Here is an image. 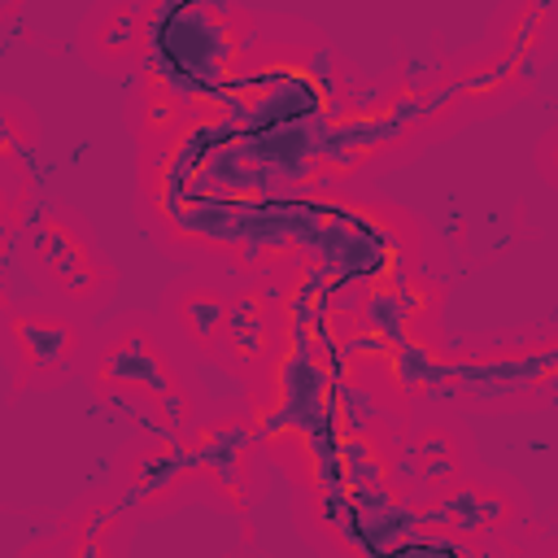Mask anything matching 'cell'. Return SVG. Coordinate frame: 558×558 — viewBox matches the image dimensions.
I'll use <instances>...</instances> for the list:
<instances>
[{
  "instance_id": "6da1fadb",
  "label": "cell",
  "mask_w": 558,
  "mask_h": 558,
  "mask_svg": "<svg viewBox=\"0 0 558 558\" xmlns=\"http://www.w3.org/2000/svg\"><path fill=\"white\" fill-rule=\"evenodd\" d=\"M22 253L44 292H52L70 310H96L113 292V270L92 248V235L65 214H44L39 227H31Z\"/></svg>"
},
{
  "instance_id": "7a4b0ae2",
  "label": "cell",
  "mask_w": 558,
  "mask_h": 558,
  "mask_svg": "<svg viewBox=\"0 0 558 558\" xmlns=\"http://www.w3.org/2000/svg\"><path fill=\"white\" fill-rule=\"evenodd\" d=\"M83 349V336L65 310L52 305H26L9 314V362L31 384L61 379Z\"/></svg>"
},
{
  "instance_id": "3957f363",
  "label": "cell",
  "mask_w": 558,
  "mask_h": 558,
  "mask_svg": "<svg viewBox=\"0 0 558 558\" xmlns=\"http://www.w3.org/2000/svg\"><path fill=\"white\" fill-rule=\"evenodd\" d=\"M96 384L109 392H131V397H148L161 401L170 388H179V379H170V362L161 353V340L148 327H118L109 336V344H100L96 353Z\"/></svg>"
},
{
  "instance_id": "277c9868",
  "label": "cell",
  "mask_w": 558,
  "mask_h": 558,
  "mask_svg": "<svg viewBox=\"0 0 558 558\" xmlns=\"http://www.w3.org/2000/svg\"><path fill=\"white\" fill-rule=\"evenodd\" d=\"M78 48L100 74L131 70L144 52V0H96L78 26Z\"/></svg>"
},
{
  "instance_id": "5b68a950",
  "label": "cell",
  "mask_w": 558,
  "mask_h": 558,
  "mask_svg": "<svg viewBox=\"0 0 558 558\" xmlns=\"http://www.w3.org/2000/svg\"><path fill=\"white\" fill-rule=\"evenodd\" d=\"M170 310H174V323L179 331L196 344V349H214L227 331V318H231V301L218 292V288H183L179 296L170 292Z\"/></svg>"
},
{
  "instance_id": "8992f818",
  "label": "cell",
  "mask_w": 558,
  "mask_h": 558,
  "mask_svg": "<svg viewBox=\"0 0 558 558\" xmlns=\"http://www.w3.org/2000/svg\"><path fill=\"white\" fill-rule=\"evenodd\" d=\"M126 480L144 484V488H140L144 497H170V493L179 488V466H174V458L161 453V449H131V458H126Z\"/></svg>"
},
{
  "instance_id": "52a82bcc",
  "label": "cell",
  "mask_w": 558,
  "mask_h": 558,
  "mask_svg": "<svg viewBox=\"0 0 558 558\" xmlns=\"http://www.w3.org/2000/svg\"><path fill=\"white\" fill-rule=\"evenodd\" d=\"M414 458H418V471H423L427 484H445L449 488V480L458 475V440L449 432H440V427L418 436Z\"/></svg>"
},
{
  "instance_id": "ba28073f",
  "label": "cell",
  "mask_w": 558,
  "mask_h": 558,
  "mask_svg": "<svg viewBox=\"0 0 558 558\" xmlns=\"http://www.w3.org/2000/svg\"><path fill=\"white\" fill-rule=\"evenodd\" d=\"M536 170L545 174V183L558 187V126L545 131V140H541V148H536Z\"/></svg>"
}]
</instances>
